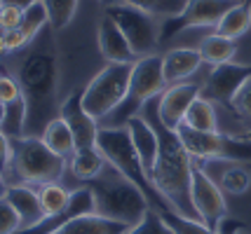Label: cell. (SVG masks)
Instances as JSON below:
<instances>
[{
	"mask_svg": "<svg viewBox=\"0 0 251 234\" xmlns=\"http://www.w3.org/2000/svg\"><path fill=\"white\" fill-rule=\"evenodd\" d=\"M141 115L155 127L157 138H160V150H157V162L151 173L155 190L174 211L183 213L188 218H197L190 199V176H193V157L181 143L176 131L167 129L160 117H157V99L148 101L143 106ZM200 220V218H197Z\"/></svg>",
	"mask_w": 251,
	"mask_h": 234,
	"instance_id": "obj_1",
	"label": "cell"
},
{
	"mask_svg": "<svg viewBox=\"0 0 251 234\" xmlns=\"http://www.w3.org/2000/svg\"><path fill=\"white\" fill-rule=\"evenodd\" d=\"M19 85L26 103V136H43L47 124L56 120L59 94V61L54 49L40 47L22 59Z\"/></svg>",
	"mask_w": 251,
	"mask_h": 234,
	"instance_id": "obj_2",
	"label": "cell"
},
{
	"mask_svg": "<svg viewBox=\"0 0 251 234\" xmlns=\"http://www.w3.org/2000/svg\"><path fill=\"white\" fill-rule=\"evenodd\" d=\"M87 185L94 192L97 213L127 225L129 230L136 227L146 218V213L151 211L148 197L131 180H127L122 173H118L110 164L97 180H92Z\"/></svg>",
	"mask_w": 251,
	"mask_h": 234,
	"instance_id": "obj_3",
	"label": "cell"
},
{
	"mask_svg": "<svg viewBox=\"0 0 251 234\" xmlns=\"http://www.w3.org/2000/svg\"><path fill=\"white\" fill-rule=\"evenodd\" d=\"M97 148L101 150V155L106 157V162L110 167L115 169L118 173H122L127 180H131L148 197L151 209H167L169 206L160 197V192L155 190L151 176L146 173L143 162L139 152H136V148H134V141H131L127 127H101L97 136Z\"/></svg>",
	"mask_w": 251,
	"mask_h": 234,
	"instance_id": "obj_4",
	"label": "cell"
},
{
	"mask_svg": "<svg viewBox=\"0 0 251 234\" xmlns=\"http://www.w3.org/2000/svg\"><path fill=\"white\" fill-rule=\"evenodd\" d=\"M12 141L10 173L17 185L40 188L47 183H59L66 173V159L52 152L40 136H22ZM7 173V176H10Z\"/></svg>",
	"mask_w": 251,
	"mask_h": 234,
	"instance_id": "obj_5",
	"label": "cell"
},
{
	"mask_svg": "<svg viewBox=\"0 0 251 234\" xmlns=\"http://www.w3.org/2000/svg\"><path fill=\"white\" fill-rule=\"evenodd\" d=\"M164 89H167V82H164L162 56L151 54V56L136 59L134 61V70H131L127 99L122 101L120 106L103 120V122H108V124H103V127H125L131 117L141 115L143 106L148 101L157 99Z\"/></svg>",
	"mask_w": 251,
	"mask_h": 234,
	"instance_id": "obj_6",
	"label": "cell"
},
{
	"mask_svg": "<svg viewBox=\"0 0 251 234\" xmlns=\"http://www.w3.org/2000/svg\"><path fill=\"white\" fill-rule=\"evenodd\" d=\"M131 70H134V61L131 64H106L82 89V106L94 120H106L127 99Z\"/></svg>",
	"mask_w": 251,
	"mask_h": 234,
	"instance_id": "obj_7",
	"label": "cell"
},
{
	"mask_svg": "<svg viewBox=\"0 0 251 234\" xmlns=\"http://www.w3.org/2000/svg\"><path fill=\"white\" fill-rule=\"evenodd\" d=\"M181 143L195 162H209V159H223L232 164L251 162V136H226L221 131H195L186 124L176 129Z\"/></svg>",
	"mask_w": 251,
	"mask_h": 234,
	"instance_id": "obj_8",
	"label": "cell"
},
{
	"mask_svg": "<svg viewBox=\"0 0 251 234\" xmlns=\"http://www.w3.org/2000/svg\"><path fill=\"white\" fill-rule=\"evenodd\" d=\"M103 12L120 26V31L125 33L136 59L155 54V49L160 45V21L155 19V14L143 12L139 7H131L122 0L106 7Z\"/></svg>",
	"mask_w": 251,
	"mask_h": 234,
	"instance_id": "obj_9",
	"label": "cell"
},
{
	"mask_svg": "<svg viewBox=\"0 0 251 234\" xmlns=\"http://www.w3.org/2000/svg\"><path fill=\"white\" fill-rule=\"evenodd\" d=\"M232 5H237V0H186V7L176 17H167L160 21V43L172 40L186 28H216L221 17Z\"/></svg>",
	"mask_w": 251,
	"mask_h": 234,
	"instance_id": "obj_10",
	"label": "cell"
},
{
	"mask_svg": "<svg viewBox=\"0 0 251 234\" xmlns=\"http://www.w3.org/2000/svg\"><path fill=\"white\" fill-rule=\"evenodd\" d=\"M190 199H193L197 218L214 232L221 220L228 218V204H226L221 185L209 178L202 162H195V159H193V176H190Z\"/></svg>",
	"mask_w": 251,
	"mask_h": 234,
	"instance_id": "obj_11",
	"label": "cell"
},
{
	"mask_svg": "<svg viewBox=\"0 0 251 234\" xmlns=\"http://www.w3.org/2000/svg\"><path fill=\"white\" fill-rule=\"evenodd\" d=\"M249 78H251V64L228 61V64L214 66V70L209 73L207 82L202 85V96L230 108V101L235 96V91L240 89Z\"/></svg>",
	"mask_w": 251,
	"mask_h": 234,
	"instance_id": "obj_12",
	"label": "cell"
},
{
	"mask_svg": "<svg viewBox=\"0 0 251 234\" xmlns=\"http://www.w3.org/2000/svg\"><path fill=\"white\" fill-rule=\"evenodd\" d=\"M202 94V85L197 82H178V85H169L167 89L157 96V117L160 122L176 131L183 120H186L188 108L193 106V101Z\"/></svg>",
	"mask_w": 251,
	"mask_h": 234,
	"instance_id": "obj_13",
	"label": "cell"
},
{
	"mask_svg": "<svg viewBox=\"0 0 251 234\" xmlns=\"http://www.w3.org/2000/svg\"><path fill=\"white\" fill-rule=\"evenodd\" d=\"M59 117L64 120L71 131L75 136V145L77 148H89V145H97V136H99V120H94L85 106H82V89H75L68 94V99L59 106Z\"/></svg>",
	"mask_w": 251,
	"mask_h": 234,
	"instance_id": "obj_14",
	"label": "cell"
},
{
	"mask_svg": "<svg viewBox=\"0 0 251 234\" xmlns=\"http://www.w3.org/2000/svg\"><path fill=\"white\" fill-rule=\"evenodd\" d=\"M82 213H97V201H94V192L87 183L82 188L73 190L71 201L64 211L54 213V215H45L40 223L31 227V230H19L17 234H54L56 230H61L66 223H71L73 218L82 215Z\"/></svg>",
	"mask_w": 251,
	"mask_h": 234,
	"instance_id": "obj_15",
	"label": "cell"
},
{
	"mask_svg": "<svg viewBox=\"0 0 251 234\" xmlns=\"http://www.w3.org/2000/svg\"><path fill=\"white\" fill-rule=\"evenodd\" d=\"M97 43H99V52L103 54V59L108 64H131V61H136V54L129 47L125 33L120 31V26L113 21L106 12L99 19Z\"/></svg>",
	"mask_w": 251,
	"mask_h": 234,
	"instance_id": "obj_16",
	"label": "cell"
},
{
	"mask_svg": "<svg viewBox=\"0 0 251 234\" xmlns=\"http://www.w3.org/2000/svg\"><path fill=\"white\" fill-rule=\"evenodd\" d=\"M125 127L129 129V136H131V141H134V148H136L139 157H141L143 169H146V173L151 176L155 169V162H157V150H160V138H157L155 127L148 122L143 115L131 117Z\"/></svg>",
	"mask_w": 251,
	"mask_h": 234,
	"instance_id": "obj_17",
	"label": "cell"
},
{
	"mask_svg": "<svg viewBox=\"0 0 251 234\" xmlns=\"http://www.w3.org/2000/svg\"><path fill=\"white\" fill-rule=\"evenodd\" d=\"M202 54L200 49H190V47H178L172 49L162 56V70H164V82L169 85H178L188 80L190 75H195L200 66H202Z\"/></svg>",
	"mask_w": 251,
	"mask_h": 234,
	"instance_id": "obj_18",
	"label": "cell"
},
{
	"mask_svg": "<svg viewBox=\"0 0 251 234\" xmlns=\"http://www.w3.org/2000/svg\"><path fill=\"white\" fill-rule=\"evenodd\" d=\"M5 199L19 213V220H22L19 230H31L45 218L43 204L38 197V188H33V185H10Z\"/></svg>",
	"mask_w": 251,
	"mask_h": 234,
	"instance_id": "obj_19",
	"label": "cell"
},
{
	"mask_svg": "<svg viewBox=\"0 0 251 234\" xmlns=\"http://www.w3.org/2000/svg\"><path fill=\"white\" fill-rule=\"evenodd\" d=\"M129 227L110 220L101 213H82L73 218L71 223H66L61 230H56L54 234H127Z\"/></svg>",
	"mask_w": 251,
	"mask_h": 234,
	"instance_id": "obj_20",
	"label": "cell"
},
{
	"mask_svg": "<svg viewBox=\"0 0 251 234\" xmlns=\"http://www.w3.org/2000/svg\"><path fill=\"white\" fill-rule=\"evenodd\" d=\"M68 167H71V173L77 180L92 183V180H97L106 171L108 162H106V157L101 155V150L97 145H89V148H77L73 152V157H71Z\"/></svg>",
	"mask_w": 251,
	"mask_h": 234,
	"instance_id": "obj_21",
	"label": "cell"
},
{
	"mask_svg": "<svg viewBox=\"0 0 251 234\" xmlns=\"http://www.w3.org/2000/svg\"><path fill=\"white\" fill-rule=\"evenodd\" d=\"M40 138L47 143V148H50L52 152H56V155L64 157V159L73 157V152L77 150L75 136H73L71 127H68L61 117H56V120H52V122L47 124V129L43 131Z\"/></svg>",
	"mask_w": 251,
	"mask_h": 234,
	"instance_id": "obj_22",
	"label": "cell"
},
{
	"mask_svg": "<svg viewBox=\"0 0 251 234\" xmlns=\"http://www.w3.org/2000/svg\"><path fill=\"white\" fill-rule=\"evenodd\" d=\"M200 54H202V61H204V64H209V66H221V64H228V61L235 59V54H237V43H235L232 38L211 33L202 40Z\"/></svg>",
	"mask_w": 251,
	"mask_h": 234,
	"instance_id": "obj_23",
	"label": "cell"
},
{
	"mask_svg": "<svg viewBox=\"0 0 251 234\" xmlns=\"http://www.w3.org/2000/svg\"><path fill=\"white\" fill-rule=\"evenodd\" d=\"M249 28H251V7L247 2H237V5H232V7L221 17V21L216 23V28H214V33L237 40V38H242Z\"/></svg>",
	"mask_w": 251,
	"mask_h": 234,
	"instance_id": "obj_24",
	"label": "cell"
},
{
	"mask_svg": "<svg viewBox=\"0 0 251 234\" xmlns=\"http://www.w3.org/2000/svg\"><path fill=\"white\" fill-rule=\"evenodd\" d=\"M183 124L190 127V129H195V131H219V117H216L214 101L204 99V96L200 94V96L193 101V106L188 108Z\"/></svg>",
	"mask_w": 251,
	"mask_h": 234,
	"instance_id": "obj_25",
	"label": "cell"
},
{
	"mask_svg": "<svg viewBox=\"0 0 251 234\" xmlns=\"http://www.w3.org/2000/svg\"><path fill=\"white\" fill-rule=\"evenodd\" d=\"M155 211L160 213V218L164 220V225L172 230L174 234H216L211 227L202 223V220H197V218H188L183 213L174 211V209H155Z\"/></svg>",
	"mask_w": 251,
	"mask_h": 234,
	"instance_id": "obj_26",
	"label": "cell"
},
{
	"mask_svg": "<svg viewBox=\"0 0 251 234\" xmlns=\"http://www.w3.org/2000/svg\"><path fill=\"white\" fill-rule=\"evenodd\" d=\"M71 194L73 192L64 190L59 183H47V185L38 188V197H40L45 215H54V213L64 211L66 206H68V201H71Z\"/></svg>",
	"mask_w": 251,
	"mask_h": 234,
	"instance_id": "obj_27",
	"label": "cell"
},
{
	"mask_svg": "<svg viewBox=\"0 0 251 234\" xmlns=\"http://www.w3.org/2000/svg\"><path fill=\"white\" fill-rule=\"evenodd\" d=\"M52 31H64L77 12V0H43Z\"/></svg>",
	"mask_w": 251,
	"mask_h": 234,
	"instance_id": "obj_28",
	"label": "cell"
},
{
	"mask_svg": "<svg viewBox=\"0 0 251 234\" xmlns=\"http://www.w3.org/2000/svg\"><path fill=\"white\" fill-rule=\"evenodd\" d=\"M50 23V17H47V10H45L43 0H35L33 5H28L22 14V23H19V31H22L28 40H35V35L43 31L45 26Z\"/></svg>",
	"mask_w": 251,
	"mask_h": 234,
	"instance_id": "obj_29",
	"label": "cell"
},
{
	"mask_svg": "<svg viewBox=\"0 0 251 234\" xmlns=\"http://www.w3.org/2000/svg\"><path fill=\"white\" fill-rule=\"evenodd\" d=\"M131 7H139L143 12H151V14H160L162 19L167 17H176L178 12L186 7V0H122Z\"/></svg>",
	"mask_w": 251,
	"mask_h": 234,
	"instance_id": "obj_30",
	"label": "cell"
},
{
	"mask_svg": "<svg viewBox=\"0 0 251 234\" xmlns=\"http://www.w3.org/2000/svg\"><path fill=\"white\" fill-rule=\"evenodd\" d=\"M249 188H251L249 169H244L242 164H232L228 171H223V176H221V190H223V192L244 194Z\"/></svg>",
	"mask_w": 251,
	"mask_h": 234,
	"instance_id": "obj_31",
	"label": "cell"
},
{
	"mask_svg": "<svg viewBox=\"0 0 251 234\" xmlns=\"http://www.w3.org/2000/svg\"><path fill=\"white\" fill-rule=\"evenodd\" d=\"M230 110L235 112L240 120L251 124V78L242 85L240 89L235 91V96L230 101Z\"/></svg>",
	"mask_w": 251,
	"mask_h": 234,
	"instance_id": "obj_32",
	"label": "cell"
},
{
	"mask_svg": "<svg viewBox=\"0 0 251 234\" xmlns=\"http://www.w3.org/2000/svg\"><path fill=\"white\" fill-rule=\"evenodd\" d=\"M127 234H174V232L164 225V220L160 218V213L155 211V209H151L141 223L136 225V227H131Z\"/></svg>",
	"mask_w": 251,
	"mask_h": 234,
	"instance_id": "obj_33",
	"label": "cell"
},
{
	"mask_svg": "<svg viewBox=\"0 0 251 234\" xmlns=\"http://www.w3.org/2000/svg\"><path fill=\"white\" fill-rule=\"evenodd\" d=\"M22 227V220H19V213L14 211L10 201L0 199V234H17Z\"/></svg>",
	"mask_w": 251,
	"mask_h": 234,
	"instance_id": "obj_34",
	"label": "cell"
},
{
	"mask_svg": "<svg viewBox=\"0 0 251 234\" xmlns=\"http://www.w3.org/2000/svg\"><path fill=\"white\" fill-rule=\"evenodd\" d=\"M22 99V85L19 80L12 75H0V101L2 103H12V101Z\"/></svg>",
	"mask_w": 251,
	"mask_h": 234,
	"instance_id": "obj_35",
	"label": "cell"
},
{
	"mask_svg": "<svg viewBox=\"0 0 251 234\" xmlns=\"http://www.w3.org/2000/svg\"><path fill=\"white\" fill-rule=\"evenodd\" d=\"M10 164H12V141L0 129V171L10 173Z\"/></svg>",
	"mask_w": 251,
	"mask_h": 234,
	"instance_id": "obj_36",
	"label": "cell"
},
{
	"mask_svg": "<svg viewBox=\"0 0 251 234\" xmlns=\"http://www.w3.org/2000/svg\"><path fill=\"white\" fill-rule=\"evenodd\" d=\"M242 230H247L244 227V223H240V220H235V218H223L219 223V227H216V234H240Z\"/></svg>",
	"mask_w": 251,
	"mask_h": 234,
	"instance_id": "obj_37",
	"label": "cell"
},
{
	"mask_svg": "<svg viewBox=\"0 0 251 234\" xmlns=\"http://www.w3.org/2000/svg\"><path fill=\"white\" fill-rule=\"evenodd\" d=\"M35 0H0V7H17V10H26Z\"/></svg>",
	"mask_w": 251,
	"mask_h": 234,
	"instance_id": "obj_38",
	"label": "cell"
},
{
	"mask_svg": "<svg viewBox=\"0 0 251 234\" xmlns=\"http://www.w3.org/2000/svg\"><path fill=\"white\" fill-rule=\"evenodd\" d=\"M7 190H10V185H7V173L0 171V199L7 194Z\"/></svg>",
	"mask_w": 251,
	"mask_h": 234,
	"instance_id": "obj_39",
	"label": "cell"
},
{
	"mask_svg": "<svg viewBox=\"0 0 251 234\" xmlns=\"http://www.w3.org/2000/svg\"><path fill=\"white\" fill-rule=\"evenodd\" d=\"M5 115H7V103L0 101V127H2V122H5Z\"/></svg>",
	"mask_w": 251,
	"mask_h": 234,
	"instance_id": "obj_40",
	"label": "cell"
},
{
	"mask_svg": "<svg viewBox=\"0 0 251 234\" xmlns=\"http://www.w3.org/2000/svg\"><path fill=\"white\" fill-rule=\"evenodd\" d=\"M99 2H101V5H103V10H106V7L115 5V2H120V0H99Z\"/></svg>",
	"mask_w": 251,
	"mask_h": 234,
	"instance_id": "obj_41",
	"label": "cell"
},
{
	"mask_svg": "<svg viewBox=\"0 0 251 234\" xmlns=\"http://www.w3.org/2000/svg\"><path fill=\"white\" fill-rule=\"evenodd\" d=\"M240 234H249V232H247V230H242V232Z\"/></svg>",
	"mask_w": 251,
	"mask_h": 234,
	"instance_id": "obj_42",
	"label": "cell"
}]
</instances>
